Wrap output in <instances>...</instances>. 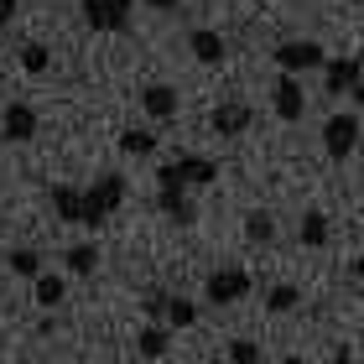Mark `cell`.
Here are the masks:
<instances>
[{
  "label": "cell",
  "mask_w": 364,
  "mask_h": 364,
  "mask_svg": "<svg viewBox=\"0 0 364 364\" xmlns=\"http://www.w3.org/2000/svg\"><path fill=\"white\" fill-rule=\"evenodd\" d=\"M0 136L6 141H37V109H31L26 99H11V105L0 109Z\"/></svg>",
  "instance_id": "9c48e42d"
},
{
  "label": "cell",
  "mask_w": 364,
  "mask_h": 364,
  "mask_svg": "<svg viewBox=\"0 0 364 364\" xmlns=\"http://www.w3.org/2000/svg\"><path fill=\"white\" fill-rule=\"evenodd\" d=\"M53 208H58L63 224H78V219H84V193H78V188H63V182H58V188H53Z\"/></svg>",
  "instance_id": "e0dca14e"
},
{
  "label": "cell",
  "mask_w": 364,
  "mask_h": 364,
  "mask_svg": "<svg viewBox=\"0 0 364 364\" xmlns=\"http://www.w3.org/2000/svg\"><path fill=\"white\" fill-rule=\"evenodd\" d=\"M188 53L203 63V68H224V58H229L224 31H213V26H193V31H188Z\"/></svg>",
  "instance_id": "30bf717a"
},
{
  "label": "cell",
  "mask_w": 364,
  "mask_h": 364,
  "mask_svg": "<svg viewBox=\"0 0 364 364\" xmlns=\"http://www.w3.org/2000/svg\"><path fill=\"white\" fill-rule=\"evenodd\" d=\"M296 240H302L307 250H323V245H328V213L307 208V213H302V224H296Z\"/></svg>",
  "instance_id": "9a60e30c"
},
{
  "label": "cell",
  "mask_w": 364,
  "mask_h": 364,
  "mask_svg": "<svg viewBox=\"0 0 364 364\" xmlns=\"http://www.w3.org/2000/svg\"><path fill=\"white\" fill-rule=\"evenodd\" d=\"M271 109H276V120H287V125H296V120L307 114V89H302V78H296V73H281V78H276Z\"/></svg>",
  "instance_id": "52a82bcc"
},
{
  "label": "cell",
  "mask_w": 364,
  "mask_h": 364,
  "mask_svg": "<svg viewBox=\"0 0 364 364\" xmlns=\"http://www.w3.org/2000/svg\"><path fill=\"white\" fill-rule=\"evenodd\" d=\"M6 266H11L16 276L37 281V276H42V255H37V250H11V255H6Z\"/></svg>",
  "instance_id": "603a6c76"
},
{
  "label": "cell",
  "mask_w": 364,
  "mask_h": 364,
  "mask_svg": "<svg viewBox=\"0 0 364 364\" xmlns=\"http://www.w3.org/2000/svg\"><path fill=\"white\" fill-rule=\"evenodd\" d=\"M16 21V0H0V31H6Z\"/></svg>",
  "instance_id": "83f0119b"
},
{
  "label": "cell",
  "mask_w": 364,
  "mask_h": 364,
  "mask_svg": "<svg viewBox=\"0 0 364 364\" xmlns=\"http://www.w3.org/2000/svg\"><path fill=\"white\" fill-rule=\"evenodd\" d=\"M21 68H26L31 78H42L47 68H53V53H47L42 42H26V47H21Z\"/></svg>",
  "instance_id": "7402d4cb"
},
{
  "label": "cell",
  "mask_w": 364,
  "mask_h": 364,
  "mask_svg": "<svg viewBox=\"0 0 364 364\" xmlns=\"http://www.w3.org/2000/svg\"><path fill=\"white\" fill-rule=\"evenodd\" d=\"M78 11H84V26L89 31H125L130 26V11H136V0H78Z\"/></svg>",
  "instance_id": "8992f818"
},
{
  "label": "cell",
  "mask_w": 364,
  "mask_h": 364,
  "mask_svg": "<svg viewBox=\"0 0 364 364\" xmlns=\"http://www.w3.org/2000/svg\"><path fill=\"white\" fill-rule=\"evenodd\" d=\"M250 291H255V281H250V271H245V266H219V271L208 276V287H203L208 307H235V302H245Z\"/></svg>",
  "instance_id": "277c9868"
},
{
  "label": "cell",
  "mask_w": 364,
  "mask_h": 364,
  "mask_svg": "<svg viewBox=\"0 0 364 364\" xmlns=\"http://www.w3.org/2000/svg\"><path fill=\"white\" fill-rule=\"evenodd\" d=\"M156 208L167 213L172 224H182V229H188V224L198 219V208H193V198H188V188H156Z\"/></svg>",
  "instance_id": "7c38bea8"
},
{
  "label": "cell",
  "mask_w": 364,
  "mask_h": 364,
  "mask_svg": "<svg viewBox=\"0 0 364 364\" xmlns=\"http://www.w3.org/2000/svg\"><path fill=\"white\" fill-rule=\"evenodd\" d=\"M167 343H172V328L146 323V328H141V338H136V354H141V359H161V354H167Z\"/></svg>",
  "instance_id": "2e32d148"
},
{
  "label": "cell",
  "mask_w": 364,
  "mask_h": 364,
  "mask_svg": "<svg viewBox=\"0 0 364 364\" xmlns=\"http://www.w3.org/2000/svg\"><path fill=\"white\" fill-rule=\"evenodd\" d=\"M31 296H37V307H63V296H68V276H58V271H42L37 281H31Z\"/></svg>",
  "instance_id": "5bb4252c"
},
{
  "label": "cell",
  "mask_w": 364,
  "mask_h": 364,
  "mask_svg": "<svg viewBox=\"0 0 364 364\" xmlns=\"http://www.w3.org/2000/svg\"><path fill=\"white\" fill-rule=\"evenodd\" d=\"M146 11H161V16H172V11H182V0H141Z\"/></svg>",
  "instance_id": "4316f807"
},
{
  "label": "cell",
  "mask_w": 364,
  "mask_h": 364,
  "mask_svg": "<svg viewBox=\"0 0 364 364\" xmlns=\"http://www.w3.org/2000/svg\"><path fill=\"white\" fill-rule=\"evenodd\" d=\"M208 182H219V161L213 156H172L167 167L156 172V188H208Z\"/></svg>",
  "instance_id": "7a4b0ae2"
},
{
  "label": "cell",
  "mask_w": 364,
  "mask_h": 364,
  "mask_svg": "<svg viewBox=\"0 0 364 364\" xmlns=\"http://www.w3.org/2000/svg\"><path fill=\"white\" fill-rule=\"evenodd\" d=\"M354 63H359V68H364V47H359V58H354Z\"/></svg>",
  "instance_id": "d6a6232c"
},
{
  "label": "cell",
  "mask_w": 364,
  "mask_h": 364,
  "mask_svg": "<svg viewBox=\"0 0 364 364\" xmlns=\"http://www.w3.org/2000/svg\"><path fill=\"white\" fill-rule=\"evenodd\" d=\"M245 240H255V245H271L276 240V219L266 208H250L245 213Z\"/></svg>",
  "instance_id": "d6986e66"
},
{
  "label": "cell",
  "mask_w": 364,
  "mask_h": 364,
  "mask_svg": "<svg viewBox=\"0 0 364 364\" xmlns=\"http://www.w3.org/2000/svg\"><path fill=\"white\" fill-rule=\"evenodd\" d=\"M250 105H240V99H224V105H213V114H208V130L213 136H224V141H235V136H245L250 130Z\"/></svg>",
  "instance_id": "ba28073f"
},
{
  "label": "cell",
  "mask_w": 364,
  "mask_h": 364,
  "mask_svg": "<svg viewBox=\"0 0 364 364\" xmlns=\"http://www.w3.org/2000/svg\"><path fill=\"white\" fill-rule=\"evenodd\" d=\"M349 99H354V105H359V109H364V78H359V84H354V89H349Z\"/></svg>",
  "instance_id": "f1b7e54d"
},
{
  "label": "cell",
  "mask_w": 364,
  "mask_h": 364,
  "mask_svg": "<svg viewBox=\"0 0 364 364\" xmlns=\"http://www.w3.org/2000/svg\"><path fill=\"white\" fill-rule=\"evenodd\" d=\"M296 302H302V291H296L291 281H281V287H271V291H266V312H276V318H281V312H291Z\"/></svg>",
  "instance_id": "44dd1931"
},
{
  "label": "cell",
  "mask_w": 364,
  "mask_h": 364,
  "mask_svg": "<svg viewBox=\"0 0 364 364\" xmlns=\"http://www.w3.org/2000/svg\"><path fill=\"white\" fill-rule=\"evenodd\" d=\"M120 151L125 156H151L156 151V136H151V130H141V125H130V130H120Z\"/></svg>",
  "instance_id": "ffe728a7"
},
{
  "label": "cell",
  "mask_w": 364,
  "mask_h": 364,
  "mask_svg": "<svg viewBox=\"0 0 364 364\" xmlns=\"http://www.w3.org/2000/svg\"><path fill=\"white\" fill-rule=\"evenodd\" d=\"M359 78H364V68H359L354 58H328L323 63V89H328V99H343Z\"/></svg>",
  "instance_id": "8fae6325"
},
{
  "label": "cell",
  "mask_w": 364,
  "mask_h": 364,
  "mask_svg": "<svg viewBox=\"0 0 364 364\" xmlns=\"http://www.w3.org/2000/svg\"><path fill=\"white\" fill-rule=\"evenodd\" d=\"M229 364H260V343L235 338V343H229Z\"/></svg>",
  "instance_id": "d4e9b609"
},
{
  "label": "cell",
  "mask_w": 364,
  "mask_h": 364,
  "mask_svg": "<svg viewBox=\"0 0 364 364\" xmlns=\"http://www.w3.org/2000/svg\"><path fill=\"white\" fill-rule=\"evenodd\" d=\"M359 114L354 109H338V114H328L323 120V151H328V161H349L354 151H359Z\"/></svg>",
  "instance_id": "3957f363"
},
{
  "label": "cell",
  "mask_w": 364,
  "mask_h": 364,
  "mask_svg": "<svg viewBox=\"0 0 364 364\" xmlns=\"http://www.w3.org/2000/svg\"><path fill=\"white\" fill-rule=\"evenodd\" d=\"M0 266H6V260H0Z\"/></svg>",
  "instance_id": "836d02e7"
},
{
  "label": "cell",
  "mask_w": 364,
  "mask_h": 364,
  "mask_svg": "<svg viewBox=\"0 0 364 364\" xmlns=\"http://www.w3.org/2000/svg\"><path fill=\"white\" fill-rule=\"evenodd\" d=\"M63 266H68V276H94L99 271V245H73L63 255Z\"/></svg>",
  "instance_id": "ac0fdd59"
},
{
  "label": "cell",
  "mask_w": 364,
  "mask_h": 364,
  "mask_svg": "<svg viewBox=\"0 0 364 364\" xmlns=\"http://www.w3.org/2000/svg\"><path fill=\"white\" fill-rule=\"evenodd\" d=\"M333 364H354V354L349 349H333Z\"/></svg>",
  "instance_id": "f546056e"
},
{
  "label": "cell",
  "mask_w": 364,
  "mask_h": 364,
  "mask_svg": "<svg viewBox=\"0 0 364 364\" xmlns=\"http://www.w3.org/2000/svg\"><path fill=\"white\" fill-rule=\"evenodd\" d=\"M141 312H146V318H167V296H161V291H151V296L141 302Z\"/></svg>",
  "instance_id": "484cf974"
},
{
  "label": "cell",
  "mask_w": 364,
  "mask_h": 364,
  "mask_svg": "<svg viewBox=\"0 0 364 364\" xmlns=\"http://www.w3.org/2000/svg\"><path fill=\"white\" fill-rule=\"evenodd\" d=\"M271 58H276V68H281V73H296V78L328 63V53H323V47L312 42V37H287V42H276V53H271Z\"/></svg>",
  "instance_id": "5b68a950"
},
{
  "label": "cell",
  "mask_w": 364,
  "mask_h": 364,
  "mask_svg": "<svg viewBox=\"0 0 364 364\" xmlns=\"http://www.w3.org/2000/svg\"><path fill=\"white\" fill-rule=\"evenodd\" d=\"M198 323V307L188 296H167V328H193Z\"/></svg>",
  "instance_id": "cb8c5ba5"
},
{
  "label": "cell",
  "mask_w": 364,
  "mask_h": 364,
  "mask_svg": "<svg viewBox=\"0 0 364 364\" xmlns=\"http://www.w3.org/2000/svg\"><path fill=\"white\" fill-rule=\"evenodd\" d=\"M120 203H125V177H120V172H105L99 182H89V188H84V219H78V224H84V229H99Z\"/></svg>",
  "instance_id": "6da1fadb"
},
{
  "label": "cell",
  "mask_w": 364,
  "mask_h": 364,
  "mask_svg": "<svg viewBox=\"0 0 364 364\" xmlns=\"http://www.w3.org/2000/svg\"><path fill=\"white\" fill-rule=\"evenodd\" d=\"M177 105H182V99H177L172 84H146V89H141V109L151 114V120H172Z\"/></svg>",
  "instance_id": "4fadbf2b"
},
{
  "label": "cell",
  "mask_w": 364,
  "mask_h": 364,
  "mask_svg": "<svg viewBox=\"0 0 364 364\" xmlns=\"http://www.w3.org/2000/svg\"><path fill=\"white\" fill-rule=\"evenodd\" d=\"M354 276H359V281H364V250H359V260H354Z\"/></svg>",
  "instance_id": "4dcf8cb0"
},
{
  "label": "cell",
  "mask_w": 364,
  "mask_h": 364,
  "mask_svg": "<svg viewBox=\"0 0 364 364\" xmlns=\"http://www.w3.org/2000/svg\"><path fill=\"white\" fill-rule=\"evenodd\" d=\"M281 364H307V359H302V354H287V359H281Z\"/></svg>",
  "instance_id": "1f68e13d"
}]
</instances>
